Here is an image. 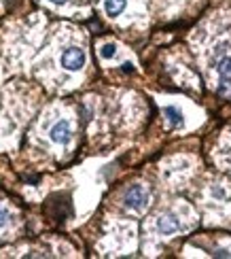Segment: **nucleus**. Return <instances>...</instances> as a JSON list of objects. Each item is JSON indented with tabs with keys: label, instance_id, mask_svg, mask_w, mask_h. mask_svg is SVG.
<instances>
[{
	"label": "nucleus",
	"instance_id": "nucleus-10",
	"mask_svg": "<svg viewBox=\"0 0 231 259\" xmlns=\"http://www.w3.org/2000/svg\"><path fill=\"white\" fill-rule=\"evenodd\" d=\"M51 4H58V6H62V4H66V2H70V0H49Z\"/></svg>",
	"mask_w": 231,
	"mask_h": 259
},
{
	"label": "nucleus",
	"instance_id": "nucleus-8",
	"mask_svg": "<svg viewBox=\"0 0 231 259\" xmlns=\"http://www.w3.org/2000/svg\"><path fill=\"white\" fill-rule=\"evenodd\" d=\"M98 53H100L102 60H111V58H115V53H117V47H115L113 43H106V45L100 47Z\"/></svg>",
	"mask_w": 231,
	"mask_h": 259
},
{
	"label": "nucleus",
	"instance_id": "nucleus-4",
	"mask_svg": "<svg viewBox=\"0 0 231 259\" xmlns=\"http://www.w3.org/2000/svg\"><path fill=\"white\" fill-rule=\"evenodd\" d=\"M148 202H151V194H148L146 187L142 185H134L127 189L125 194V206L130 210H136V213H140V210H144L148 206Z\"/></svg>",
	"mask_w": 231,
	"mask_h": 259
},
{
	"label": "nucleus",
	"instance_id": "nucleus-9",
	"mask_svg": "<svg viewBox=\"0 0 231 259\" xmlns=\"http://www.w3.org/2000/svg\"><path fill=\"white\" fill-rule=\"evenodd\" d=\"M11 213L6 210L4 206H0V229H4V227H9V223H11Z\"/></svg>",
	"mask_w": 231,
	"mask_h": 259
},
{
	"label": "nucleus",
	"instance_id": "nucleus-7",
	"mask_svg": "<svg viewBox=\"0 0 231 259\" xmlns=\"http://www.w3.org/2000/svg\"><path fill=\"white\" fill-rule=\"evenodd\" d=\"M164 113H166V117H168V121H170V126H172V128H182L185 119H182V113L176 106H166Z\"/></svg>",
	"mask_w": 231,
	"mask_h": 259
},
{
	"label": "nucleus",
	"instance_id": "nucleus-2",
	"mask_svg": "<svg viewBox=\"0 0 231 259\" xmlns=\"http://www.w3.org/2000/svg\"><path fill=\"white\" fill-rule=\"evenodd\" d=\"M85 62H87L85 51H83V47H79V45H68L62 49V53H59V64H62V68L68 72L81 70V68L85 66Z\"/></svg>",
	"mask_w": 231,
	"mask_h": 259
},
{
	"label": "nucleus",
	"instance_id": "nucleus-1",
	"mask_svg": "<svg viewBox=\"0 0 231 259\" xmlns=\"http://www.w3.org/2000/svg\"><path fill=\"white\" fill-rule=\"evenodd\" d=\"M203 60H206V70L214 87L223 96L231 98V34L229 36H214L210 40Z\"/></svg>",
	"mask_w": 231,
	"mask_h": 259
},
{
	"label": "nucleus",
	"instance_id": "nucleus-6",
	"mask_svg": "<svg viewBox=\"0 0 231 259\" xmlns=\"http://www.w3.org/2000/svg\"><path fill=\"white\" fill-rule=\"evenodd\" d=\"M127 0H104V11L108 17H119L125 11Z\"/></svg>",
	"mask_w": 231,
	"mask_h": 259
},
{
	"label": "nucleus",
	"instance_id": "nucleus-3",
	"mask_svg": "<svg viewBox=\"0 0 231 259\" xmlns=\"http://www.w3.org/2000/svg\"><path fill=\"white\" fill-rule=\"evenodd\" d=\"M182 229V219L178 213H166L159 215L155 221V234L161 238H172L174 234H178Z\"/></svg>",
	"mask_w": 231,
	"mask_h": 259
},
{
	"label": "nucleus",
	"instance_id": "nucleus-5",
	"mask_svg": "<svg viewBox=\"0 0 231 259\" xmlns=\"http://www.w3.org/2000/svg\"><path fill=\"white\" fill-rule=\"evenodd\" d=\"M49 138L56 142V145H66L68 140L72 138V126L68 119H58L56 124L49 128Z\"/></svg>",
	"mask_w": 231,
	"mask_h": 259
}]
</instances>
